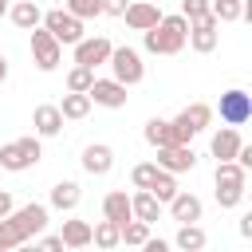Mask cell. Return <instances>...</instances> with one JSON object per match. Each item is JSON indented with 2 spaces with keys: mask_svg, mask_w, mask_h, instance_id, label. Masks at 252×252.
I'll list each match as a JSON object with an SVG mask.
<instances>
[{
  "mask_svg": "<svg viewBox=\"0 0 252 252\" xmlns=\"http://www.w3.org/2000/svg\"><path fill=\"white\" fill-rule=\"evenodd\" d=\"M142 39H146V51H154V55H177L185 47V39H189V20L181 12L177 16H161L154 28L142 32Z\"/></svg>",
  "mask_w": 252,
  "mask_h": 252,
  "instance_id": "6da1fadb",
  "label": "cell"
},
{
  "mask_svg": "<svg viewBox=\"0 0 252 252\" xmlns=\"http://www.w3.org/2000/svg\"><path fill=\"white\" fill-rule=\"evenodd\" d=\"M244 185H248V169L228 161H217V205L220 209H236L244 201Z\"/></svg>",
  "mask_w": 252,
  "mask_h": 252,
  "instance_id": "7a4b0ae2",
  "label": "cell"
},
{
  "mask_svg": "<svg viewBox=\"0 0 252 252\" xmlns=\"http://www.w3.org/2000/svg\"><path fill=\"white\" fill-rule=\"evenodd\" d=\"M43 158V150H39V138H16V142H4L0 146V169H12V173H20V169H32L35 161Z\"/></svg>",
  "mask_w": 252,
  "mask_h": 252,
  "instance_id": "3957f363",
  "label": "cell"
},
{
  "mask_svg": "<svg viewBox=\"0 0 252 252\" xmlns=\"http://www.w3.org/2000/svg\"><path fill=\"white\" fill-rule=\"evenodd\" d=\"M106 63H110V71H114V79L122 87H134V83L146 79V63H142V55L134 47H110V59Z\"/></svg>",
  "mask_w": 252,
  "mask_h": 252,
  "instance_id": "277c9868",
  "label": "cell"
},
{
  "mask_svg": "<svg viewBox=\"0 0 252 252\" xmlns=\"http://www.w3.org/2000/svg\"><path fill=\"white\" fill-rule=\"evenodd\" d=\"M209 122H213V106H209V102H193V106H185L169 126H173V138H177V142H189V138L201 134Z\"/></svg>",
  "mask_w": 252,
  "mask_h": 252,
  "instance_id": "5b68a950",
  "label": "cell"
},
{
  "mask_svg": "<svg viewBox=\"0 0 252 252\" xmlns=\"http://www.w3.org/2000/svg\"><path fill=\"white\" fill-rule=\"evenodd\" d=\"M59 43H79L83 39V20L79 16H71L67 8H51V12H43V20H39Z\"/></svg>",
  "mask_w": 252,
  "mask_h": 252,
  "instance_id": "8992f818",
  "label": "cell"
},
{
  "mask_svg": "<svg viewBox=\"0 0 252 252\" xmlns=\"http://www.w3.org/2000/svg\"><path fill=\"white\" fill-rule=\"evenodd\" d=\"M32 59L39 71H55L63 59V43L47 32V28H32Z\"/></svg>",
  "mask_w": 252,
  "mask_h": 252,
  "instance_id": "52a82bcc",
  "label": "cell"
},
{
  "mask_svg": "<svg viewBox=\"0 0 252 252\" xmlns=\"http://www.w3.org/2000/svg\"><path fill=\"white\" fill-rule=\"evenodd\" d=\"M248 118H252V94L240 91V87L224 91L220 94V122L224 126H244Z\"/></svg>",
  "mask_w": 252,
  "mask_h": 252,
  "instance_id": "ba28073f",
  "label": "cell"
},
{
  "mask_svg": "<svg viewBox=\"0 0 252 252\" xmlns=\"http://www.w3.org/2000/svg\"><path fill=\"white\" fill-rule=\"evenodd\" d=\"M197 165V154L189 142H169V146H158V169L165 173H189Z\"/></svg>",
  "mask_w": 252,
  "mask_h": 252,
  "instance_id": "9c48e42d",
  "label": "cell"
},
{
  "mask_svg": "<svg viewBox=\"0 0 252 252\" xmlns=\"http://www.w3.org/2000/svg\"><path fill=\"white\" fill-rule=\"evenodd\" d=\"M217 28H220V20L209 12V16H201V20H189V47L193 51H201V55H209L213 47H217Z\"/></svg>",
  "mask_w": 252,
  "mask_h": 252,
  "instance_id": "30bf717a",
  "label": "cell"
},
{
  "mask_svg": "<svg viewBox=\"0 0 252 252\" xmlns=\"http://www.w3.org/2000/svg\"><path fill=\"white\" fill-rule=\"evenodd\" d=\"M71 47H75V63H83V67H91V71H94L98 63H106V59H110V47H114V43H110L106 35H91V39L83 35V39H79V43H71Z\"/></svg>",
  "mask_w": 252,
  "mask_h": 252,
  "instance_id": "8fae6325",
  "label": "cell"
},
{
  "mask_svg": "<svg viewBox=\"0 0 252 252\" xmlns=\"http://www.w3.org/2000/svg\"><path fill=\"white\" fill-rule=\"evenodd\" d=\"M16 224H20V232L32 240V236H39L43 228H47V205H39V201H28V205H20V209H12L8 213Z\"/></svg>",
  "mask_w": 252,
  "mask_h": 252,
  "instance_id": "7c38bea8",
  "label": "cell"
},
{
  "mask_svg": "<svg viewBox=\"0 0 252 252\" xmlns=\"http://www.w3.org/2000/svg\"><path fill=\"white\" fill-rule=\"evenodd\" d=\"M87 94H91L94 106H106V110L126 106V87H122L118 79H94V83L87 87Z\"/></svg>",
  "mask_w": 252,
  "mask_h": 252,
  "instance_id": "4fadbf2b",
  "label": "cell"
},
{
  "mask_svg": "<svg viewBox=\"0 0 252 252\" xmlns=\"http://www.w3.org/2000/svg\"><path fill=\"white\" fill-rule=\"evenodd\" d=\"M169 217L177 220V224H189V220H201V213H205V205H201V197L197 193H185V189H177L169 201Z\"/></svg>",
  "mask_w": 252,
  "mask_h": 252,
  "instance_id": "5bb4252c",
  "label": "cell"
},
{
  "mask_svg": "<svg viewBox=\"0 0 252 252\" xmlns=\"http://www.w3.org/2000/svg\"><path fill=\"white\" fill-rule=\"evenodd\" d=\"M126 28H134V32H146V28H154L158 20H161V8L154 4V0H134V4H126Z\"/></svg>",
  "mask_w": 252,
  "mask_h": 252,
  "instance_id": "9a60e30c",
  "label": "cell"
},
{
  "mask_svg": "<svg viewBox=\"0 0 252 252\" xmlns=\"http://www.w3.org/2000/svg\"><path fill=\"white\" fill-rule=\"evenodd\" d=\"M83 169H87L91 177L110 173V169H114V150H110V146H102V142H91V146L83 150Z\"/></svg>",
  "mask_w": 252,
  "mask_h": 252,
  "instance_id": "2e32d148",
  "label": "cell"
},
{
  "mask_svg": "<svg viewBox=\"0 0 252 252\" xmlns=\"http://www.w3.org/2000/svg\"><path fill=\"white\" fill-rule=\"evenodd\" d=\"M32 126H35L39 138H55V134L63 130V114H59V106H55V102H39L35 114H32Z\"/></svg>",
  "mask_w": 252,
  "mask_h": 252,
  "instance_id": "e0dca14e",
  "label": "cell"
},
{
  "mask_svg": "<svg viewBox=\"0 0 252 252\" xmlns=\"http://www.w3.org/2000/svg\"><path fill=\"white\" fill-rule=\"evenodd\" d=\"M240 130L236 126H220L217 134H213V142H209V150H213V158L217 161H228V158H236V150H240Z\"/></svg>",
  "mask_w": 252,
  "mask_h": 252,
  "instance_id": "ac0fdd59",
  "label": "cell"
},
{
  "mask_svg": "<svg viewBox=\"0 0 252 252\" xmlns=\"http://www.w3.org/2000/svg\"><path fill=\"white\" fill-rule=\"evenodd\" d=\"M8 16H12V24H16L20 32H32V28H39V20H43V12H39L35 0H16V4H8Z\"/></svg>",
  "mask_w": 252,
  "mask_h": 252,
  "instance_id": "d6986e66",
  "label": "cell"
},
{
  "mask_svg": "<svg viewBox=\"0 0 252 252\" xmlns=\"http://www.w3.org/2000/svg\"><path fill=\"white\" fill-rule=\"evenodd\" d=\"M47 201H51V209H59V213H71V209L83 201V189H79L75 181H55Z\"/></svg>",
  "mask_w": 252,
  "mask_h": 252,
  "instance_id": "ffe728a7",
  "label": "cell"
},
{
  "mask_svg": "<svg viewBox=\"0 0 252 252\" xmlns=\"http://www.w3.org/2000/svg\"><path fill=\"white\" fill-rule=\"evenodd\" d=\"M102 217L114 220V224H126V220L134 217V213H130V197H126V189H114V193L102 197Z\"/></svg>",
  "mask_w": 252,
  "mask_h": 252,
  "instance_id": "44dd1931",
  "label": "cell"
},
{
  "mask_svg": "<svg viewBox=\"0 0 252 252\" xmlns=\"http://www.w3.org/2000/svg\"><path fill=\"white\" fill-rule=\"evenodd\" d=\"M130 213L138 217V220H146V224H154L158 217H161V201L150 193V189H138L134 197H130Z\"/></svg>",
  "mask_w": 252,
  "mask_h": 252,
  "instance_id": "7402d4cb",
  "label": "cell"
},
{
  "mask_svg": "<svg viewBox=\"0 0 252 252\" xmlns=\"http://www.w3.org/2000/svg\"><path fill=\"white\" fill-rule=\"evenodd\" d=\"M55 106H59V114H63V118L79 122V118H87V114H91V94H87V91H67V94H63V102H55Z\"/></svg>",
  "mask_w": 252,
  "mask_h": 252,
  "instance_id": "603a6c76",
  "label": "cell"
},
{
  "mask_svg": "<svg viewBox=\"0 0 252 252\" xmlns=\"http://www.w3.org/2000/svg\"><path fill=\"white\" fill-rule=\"evenodd\" d=\"M59 240H63V248H87L91 244V224L87 220H63Z\"/></svg>",
  "mask_w": 252,
  "mask_h": 252,
  "instance_id": "cb8c5ba5",
  "label": "cell"
},
{
  "mask_svg": "<svg viewBox=\"0 0 252 252\" xmlns=\"http://www.w3.org/2000/svg\"><path fill=\"white\" fill-rule=\"evenodd\" d=\"M91 244H98V248H118L122 244V232H118V224L114 220H98V224H91Z\"/></svg>",
  "mask_w": 252,
  "mask_h": 252,
  "instance_id": "d4e9b609",
  "label": "cell"
},
{
  "mask_svg": "<svg viewBox=\"0 0 252 252\" xmlns=\"http://www.w3.org/2000/svg\"><path fill=\"white\" fill-rule=\"evenodd\" d=\"M173 244H177V248H185V252H201V248H205V228H201L197 220H189V224H181V228H177Z\"/></svg>",
  "mask_w": 252,
  "mask_h": 252,
  "instance_id": "484cf974",
  "label": "cell"
},
{
  "mask_svg": "<svg viewBox=\"0 0 252 252\" xmlns=\"http://www.w3.org/2000/svg\"><path fill=\"white\" fill-rule=\"evenodd\" d=\"M209 12H213L220 24H232V20H240V16L248 12V4H244V0H209Z\"/></svg>",
  "mask_w": 252,
  "mask_h": 252,
  "instance_id": "4316f807",
  "label": "cell"
},
{
  "mask_svg": "<svg viewBox=\"0 0 252 252\" xmlns=\"http://www.w3.org/2000/svg\"><path fill=\"white\" fill-rule=\"evenodd\" d=\"M146 142L158 150V146H169V142H177V138H173V126H169L165 118H150V122H146Z\"/></svg>",
  "mask_w": 252,
  "mask_h": 252,
  "instance_id": "83f0119b",
  "label": "cell"
},
{
  "mask_svg": "<svg viewBox=\"0 0 252 252\" xmlns=\"http://www.w3.org/2000/svg\"><path fill=\"white\" fill-rule=\"evenodd\" d=\"M20 244H28V236L20 232V224H16L12 217H0V252H8V248H20Z\"/></svg>",
  "mask_w": 252,
  "mask_h": 252,
  "instance_id": "f1b7e54d",
  "label": "cell"
},
{
  "mask_svg": "<svg viewBox=\"0 0 252 252\" xmlns=\"http://www.w3.org/2000/svg\"><path fill=\"white\" fill-rule=\"evenodd\" d=\"M150 193H154V197H158V201L165 205V201H169V197L177 193V181H173V173L158 169V173H154V181H150Z\"/></svg>",
  "mask_w": 252,
  "mask_h": 252,
  "instance_id": "f546056e",
  "label": "cell"
},
{
  "mask_svg": "<svg viewBox=\"0 0 252 252\" xmlns=\"http://www.w3.org/2000/svg\"><path fill=\"white\" fill-rule=\"evenodd\" d=\"M118 232H122V244H146L150 224H146V220H138V217H130L126 224H118Z\"/></svg>",
  "mask_w": 252,
  "mask_h": 252,
  "instance_id": "4dcf8cb0",
  "label": "cell"
},
{
  "mask_svg": "<svg viewBox=\"0 0 252 252\" xmlns=\"http://www.w3.org/2000/svg\"><path fill=\"white\" fill-rule=\"evenodd\" d=\"M91 83H94V71H91V67L75 63V67L67 71V91H87Z\"/></svg>",
  "mask_w": 252,
  "mask_h": 252,
  "instance_id": "1f68e13d",
  "label": "cell"
},
{
  "mask_svg": "<svg viewBox=\"0 0 252 252\" xmlns=\"http://www.w3.org/2000/svg\"><path fill=\"white\" fill-rule=\"evenodd\" d=\"M67 12L79 20H94V16H102V0H67Z\"/></svg>",
  "mask_w": 252,
  "mask_h": 252,
  "instance_id": "d6a6232c",
  "label": "cell"
},
{
  "mask_svg": "<svg viewBox=\"0 0 252 252\" xmlns=\"http://www.w3.org/2000/svg\"><path fill=\"white\" fill-rule=\"evenodd\" d=\"M154 173H158V161H142V165H134V173H130V181H134V189H150V181H154Z\"/></svg>",
  "mask_w": 252,
  "mask_h": 252,
  "instance_id": "836d02e7",
  "label": "cell"
},
{
  "mask_svg": "<svg viewBox=\"0 0 252 252\" xmlns=\"http://www.w3.org/2000/svg\"><path fill=\"white\" fill-rule=\"evenodd\" d=\"M181 16H185V20H201V16H209V0H181Z\"/></svg>",
  "mask_w": 252,
  "mask_h": 252,
  "instance_id": "e575fe53",
  "label": "cell"
},
{
  "mask_svg": "<svg viewBox=\"0 0 252 252\" xmlns=\"http://www.w3.org/2000/svg\"><path fill=\"white\" fill-rule=\"evenodd\" d=\"M126 4H130V0H102V12H106V16H122Z\"/></svg>",
  "mask_w": 252,
  "mask_h": 252,
  "instance_id": "d590c367",
  "label": "cell"
},
{
  "mask_svg": "<svg viewBox=\"0 0 252 252\" xmlns=\"http://www.w3.org/2000/svg\"><path fill=\"white\" fill-rule=\"evenodd\" d=\"M12 209H16V205H12V193H8V189H0V217H8Z\"/></svg>",
  "mask_w": 252,
  "mask_h": 252,
  "instance_id": "8d00e7d4",
  "label": "cell"
},
{
  "mask_svg": "<svg viewBox=\"0 0 252 252\" xmlns=\"http://www.w3.org/2000/svg\"><path fill=\"white\" fill-rule=\"evenodd\" d=\"M39 248H51V252H59V248H63V240H59V236H43V240H39Z\"/></svg>",
  "mask_w": 252,
  "mask_h": 252,
  "instance_id": "74e56055",
  "label": "cell"
},
{
  "mask_svg": "<svg viewBox=\"0 0 252 252\" xmlns=\"http://www.w3.org/2000/svg\"><path fill=\"white\" fill-rule=\"evenodd\" d=\"M240 236H252V213L240 217Z\"/></svg>",
  "mask_w": 252,
  "mask_h": 252,
  "instance_id": "f35d334b",
  "label": "cell"
},
{
  "mask_svg": "<svg viewBox=\"0 0 252 252\" xmlns=\"http://www.w3.org/2000/svg\"><path fill=\"white\" fill-rule=\"evenodd\" d=\"M142 248H150V252H165V240H154V236H146V244Z\"/></svg>",
  "mask_w": 252,
  "mask_h": 252,
  "instance_id": "ab89813d",
  "label": "cell"
},
{
  "mask_svg": "<svg viewBox=\"0 0 252 252\" xmlns=\"http://www.w3.org/2000/svg\"><path fill=\"white\" fill-rule=\"evenodd\" d=\"M4 79H8V59L0 55V83H4Z\"/></svg>",
  "mask_w": 252,
  "mask_h": 252,
  "instance_id": "60d3db41",
  "label": "cell"
},
{
  "mask_svg": "<svg viewBox=\"0 0 252 252\" xmlns=\"http://www.w3.org/2000/svg\"><path fill=\"white\" fill-rule=\"evenodd\" d=\"M8 4H12V0H0V16H8Z\"/></svg>",
  "mask_w": 252,
  "mask_h": 252,
  "instance_id": "b9f144b4",
  "label": "cell"
}]
</instances>
